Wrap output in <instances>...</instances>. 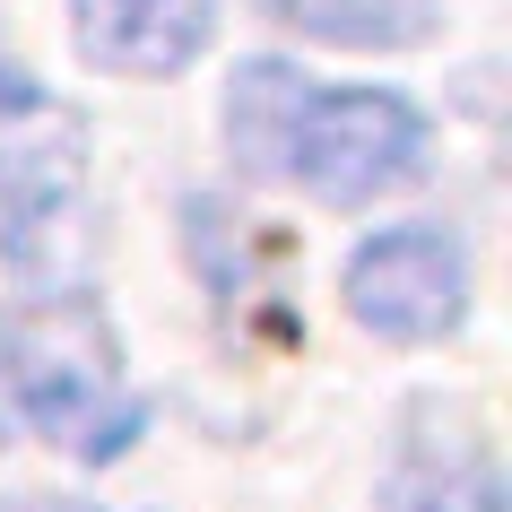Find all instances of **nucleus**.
Wrapping results in <instances>:
<instances>
[{
    "instance_id": "nucleus-3",
    "label": "nucleus",
    "mask_w": 512,
    "mask_h": 512,
    "mask_svg": "<svg viewBox=\"0 0 512 512\" xmlns=\"http://www.w3.org/2000/svg\"><path fill=\"white\" fill-rule=\"evenodd\" d=\"M87 209V122L44 79L0 61V261L9 270H53Z\"/></svg>"
},
{
    "instance_id": "nucleus-8",
    "label": "nucleus",
    "mask_w": 512,
    "mask_h": 512,
    "mask_svg": "<svg viewBox=\"0 0 512 512\" xmlns=\"http://www.w3.org/2000/svg\"><path fill=\"white\" fill-rule=\"evenodd\" d=\"M0 512H105V504H61V495H0Z\"/></svg>"
},
{
    "instance_id": "nucleus-1",
    "label": "nucleus",
    "mask_w": 512,
    "mask_h": 512,
    "mask_svg": "<svg viewBox=\"0 0 512 512\" xmlns=\"http://www.w3.org/2000/svg\"><path fill=\"white\" fill-rule=\"evenodd\" d=\"M217 131L252 183L313 191L322 209H374L434 165V122L400 87H330L278 53L235 61Z\"/></svg>"
},
{
    "instance_id": "nucleus-2",
    "label": "nucleus",
    "mask_w": 512,
    "mask_h": 512,
    "mask_svg": "<svg viewBox=\"0 0 512 512\" xmlns=\"http://www.w3.org/2000/svg\"><path fill=\"white\" fill-rule=\"evenodd\" d=\"M0 434L53 443L79 469H105L148 434V391L87 287H44L0 313Z\"/></svg>"
},
{
    "instance_id": "nucleus-4",
    "label": "nucleus",
    "mask_w": 512,
    "mask_h": 512,
    "mask_svg": "<svg viewBox=\"0 0 512 512\" xmlns=\"http://www.w3.org/2000/svg\"><path fill=\"white\" fill-rule=\"evenodd\" d=\"M339 296H348V322L391 348L452 339L469 322V243L452 226H382L348 252Z\"/></svg>"
},
{
    "instance_id": "nucleus-5",
    "label": "nucleus",
    "mask_w": 512,
    "mask_h": 512,
    "mask_svg": "<svg viewBox=\"0 0 512 512\" xmlns=\"http://www.w3.org/2000/svg\"><path fill=\"white\" fill-rule=\"evenodd\" d=\"M382 512H512V478L495 434L460 400H417L391 434Z\"/></svg>"
},
{
    "instance_id": "nucleus-7",
    "label": "nucleus",
    "mask_w": 512,
    "mask_h": 512,
    "mask_svg": "<svg viewBox=\"0 0 512 512\" xmlns=\"http://www.w3.org/2000/svg\"><path fill=\"white\" fill-rule=\"evenodd\" d=\"M261 9L339 53H408L443 27V0H261Z\"/></svg>"
},
{
    "instance_id": "nucleus-6",
    "label": "nucleus",
    "mask_w": 512,
    "mask_h": 512,
    "mask_svg": "<svg viewBox=\"0 0 512 512\" xmlns=\"http://www.w3.org/2000/svg\"><path fill=\"white\" fill-rule=\"evenodd\" d=\"M70 35L105 79H174L209 53L217 0H70Z\"/></svg>"
}]
</instances>
